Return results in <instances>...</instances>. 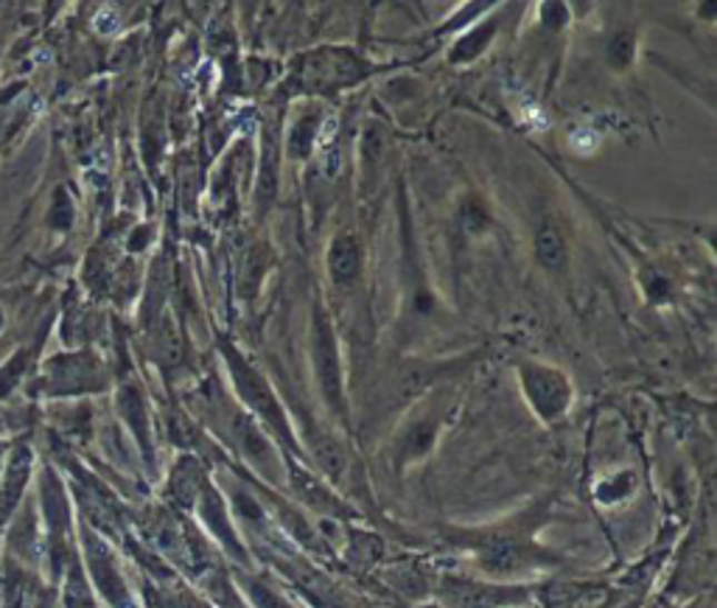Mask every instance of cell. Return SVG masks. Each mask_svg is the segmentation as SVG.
<instances>
[{"label":"cell","instance_id":"obj_1","mask_svg":"<svg viewBox=\"0 0 717 608\" xmlns=\"http://www.w3.org/2000/svg\"><path fill=\"white\" fill-rule=\"evenodd\" d=\"M315 362L317 370H320L322 390L331 401L339 398V359H337V340H333V331L328 326L326 317H317L315 326Z\"/></svg>","mask_w":717,"mask_h":608},{"label":"cell","instance_id":"obj_2","mask_svg":"<svg viewBox=\"0 0 717 608\" xmlns=\"http://www.w3.org/2000/svg\"><path fill=\"white\" fill-rule=\"evenodd\" d=\"M359 263H362V250H359V241L353 236H339L337 241L328 250V269H331L333 281L345 283L350 278H356L359 272Z\"/></svg>","mask_w":717,"mask_h":608},{"label":"cell","instance_id":"obj_3","mask_svg":"<svg viewBox=\"0 0 717 608\" xmlns=\"http://www.w3.org/2000/svg\"><path fill=\"white\" fill-rule=\"evenodd\" d=\"M536 256H538V261L549 269L560 267V263L566 261V245H564V236H560L558 228H552V225H544V228L538 230Z\"/></svg>","mask_w":717,"mask_h":608},{"label":"cell","instance_id":"obj_4","mask_svg":"<svg viewBox=\"0 0 717 608\" xmlns=\"http://www.w3.org/2000/svg\"><path fill=\"white\" fill-rule=\"evenodd\" d=\"M0 326H3V315H0Z\"/></svg>","mask_w":717,"mask_h":608}]
</instances>
